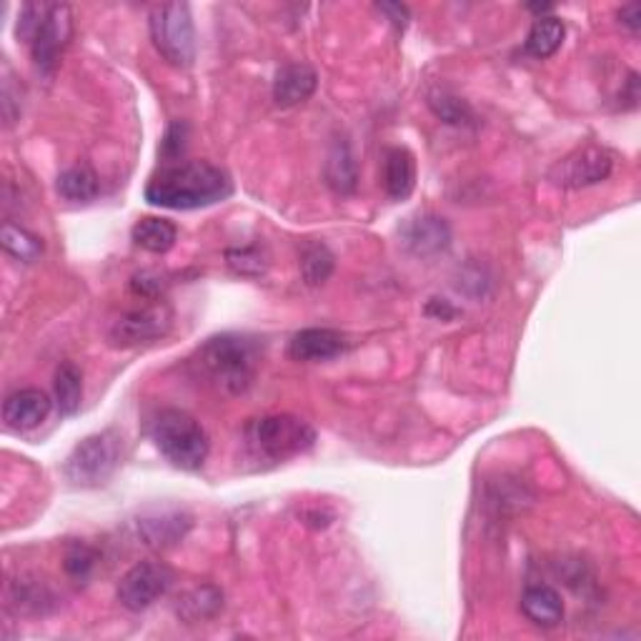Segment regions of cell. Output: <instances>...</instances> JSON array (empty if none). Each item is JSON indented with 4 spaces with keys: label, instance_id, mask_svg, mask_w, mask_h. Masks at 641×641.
Segmentation results:
<instances>
[{
    "label": "cell",
    "instance_id": "obj_31",
    "mask_svg": "<svg viewBox=\"0 0 641 641\" xmlns=\"http://www.w3.org/2000/svg\"><path fill=\"white\" fill-rule=\"evenodd\" d=\"M164 281H161V274L156 270H141L131 278V288L143 299H158L161 291H164Z\"/></svg>",
    "mask_w": 641,
    "mask_h": 641
},
{
    "label": "cell",
    "instance_id": "obj_28",
    "mask_svg": "<svg viewBox=\"0 0 641 641\" xmlns=\"http://www.w3.org/2000/svg\"><path fill=\"white\" fill-rule=\"evenodd\" d=\"M229 266L241 276H261L268 266V258L261 246H243L225 251Z\"/></svg>",
    "mask_w": 641,
    "mask_h": 641
},
{
    "label": "cell",
    "instance_id": "obj_22",
    "mask_svg": "<svg viewBox=\"0 0 641 641\" xmlns=\"http://www.w3.org/2000/svg\"><path fill=\"white\" fill-rule=\"evenodd\" d=\"M56 188H58V194L70 203H88V201H93L98 191H101L96 170L90 166H74V168L63 170V174L58 176Z\"/></svg>",
    "mask_w": 641,
    "mask_h": 641
},
{
    "label": "cell",
    "instance_id": "obj_17",
    "mask_svg": "<svg viewBox=\"0 0 641 641\" xmlns=\"http://www.w3.org/2000/svg\"><path fill=\"white\" fill-rule=\"evenodd\" d=\"M521 611L531 625L541 629H554L564 621V601L554 586H529L521 597Z\"/></svg>",
    "mask_w": 641,
    "mask_h": 641
},
{
    "label": "cell",
    "instance_id": "obj_15",
    "mask_svg": "<svg viewBox=\"0 0 641 641\" xmlns=\"http://www.w3.org/2000/svg\"><path fill=\"white\" fill-rule=\"evenodd\" d=\"M319 76L309 63H286L276 70L274 101L284 108L306 103L316 93Z\"/></svg>",
    "mask_w": 641,
    "mask_h": 641
},
{
    "label": "cell",
    "instance_id": "obj_16",
    "mask_svg": "<svg viewBox=\"0 0 641 641\" xmlns=\"http://www.w3.org/2000/svg\"><path fill=\"white\" fill-rule=\"evenodd\" d=\"M384 188L394 201H406L417 188V158L404 146H394L384 156Z\"/></svg>",
    "mask_w": 641,
    "mask_h": 641
},
{
    "label": "cell",
    "instance_id": "obj_4",
    "mask_svg": "<svg viewBox=\"0 0 641 641\" xmlns=\"http://www.w3.org/2000/svg\"><path fill=\"white\" fill-rule=\"evenodd\" d=\"M316 444V431L309 421L294 413H274L251 421L246 427V446L256 458L278 464L301 456Z\"/></svg>",
    "mask_w": 641,
    "mask_h": 641
},
{
    "label": "cell",
    "instance_id": "obj_8",
    "mask_svg": "<svg viewBox=\"0 0 641 641\" xmlns=\"http://www.w3.org/2000/svg\"><path fill=\"white\" fill-rule=\"evenodd\" d=\"M170 584H174V572L166 564L141 562L123 574L115 597L129 611H143L166 597Z\"/></svg>",
    "mask_w": 641,
    "mask_h": 641
},
{
    "label": "cell",
    "instance_id": "obj_9",
    "mask_svg": "<svg viewBox=\"0 0 641 641\" xmlns=\"http://www.w3.org/2000/svg\"><path fill=\"white\" fill-rule=\"evenodd\" d=\"M170 323H174V311L166 303H148L121 316L111 329V341L113 346L121 349L141 346V343L164 339L170 331Z\"/></svg>",
    "mask_w": 641,
    "mask_h": 641
},
{
    "label": "cell",
    "instance_id": "obj_19",
    "mask_svg": "<svg viewBox=\"0 0 641 641\" xmlns=\"http://www.w3.org/2000/svg\"><path fill=\"white\" fill-rule=\"evenodd\" d=\"M323 174H327V184L336 194L349 196V194L356 191L358 168H356L354 156H351V151H349V143H343V141L333 143Z\"/></svg>",
    "mask_w": 641,
    "mask_h": 641
},
{
    "label": "cell",
    "instance_id": "obj_33",
    "mask_svg": "<svg viewBox=\"0 0 641 641\" xmlns=\"http://www.w3.org/2000/svg\"><path fill=\"white\" fill-rule=\"evenodd\" d=\"M378 11H384L391 15V21L396 29H406V23H409V8L406 5H399V3H384V5H378Z\"/></svg>",
    "mask_w": 641,
    "mask_h": 641
},
{
    "label": "cell",
    "instance_id": "obj_20",
    "mask_svg": "<svg viewBox=\"0 0 641 641\" xmlns=\"http://www.w3.org/2000/svg\"><path fill=\"white\" fill-rule=\"evenodd\" d=\"M566 25L556 15H539L527 35V53L534 58H549L562 48Z\"/></svg>",
    "mask_w": 641,
    "mask_h": 641
},
{
    "label": "cell",
    "instance_id": "obj_25",
    "mask_svg": "<svg viewBox=\"0 0 641 641\" xmlns=\"http://www.w3.org/2000/svg\"><path fill=\"white\" fill-rule=\"evenodd\" d=\"M0 241H3V248L13 258L23 261V264H33L43 254V241L38 236H33L31 231H25L23 225H15L8 221L0 231Z\"/></svg>",
    "mask_w": 641,
    "mask_h": 641
},
{
    "label": "cell",
    "instance_id": "obj_10",
    "mask_svg": "<svg viewBox=\"0 0 641 641\" xmlns=\"http://www.w3.org/2000/svg\"><path fill=\"white\" fill-rule=\"evenodd\" d=\"M614 156L601 146H584L552 168V180L564 188L597 186L611 176Z\"/></svg>",
    "mask_w": 641,
    "mask_h": 641
},
{
    "label": "cell",
    "instance_id": "obj_1",
    "mask_svg": "<svg viewBox=\"0 0 641 641\" xmlns=\"http://www.w3.org/2000/svg\"><path fill=\"white\" fill-rule=\"evenodd\" d=\"M233 194V180L221 166L209 161H178L153 174L146 186V201L158 209L194 211L225 201Z\"/></svg>",
    "mask_w": 641,
    "mask_h": 641
},
{
    "label": "cell",
    "instance_id": "obj_2",
    "mask_svg": "<svg viewBox=\"0 0 641 641\" xmlns=\"http://www.w3.org/2000/svg\"><path fill=\"white\" fill-rule=\"evenodd\" d=\"M261 364V346L256 339L241 333H221L196 351L194 366L221 394L241 396L256 382Z\"/></svg>",
    "mask_w": 641,
    "mask_h": 641
},
{
    "label": "cell",
    "instance_id": "obj_30",
    "mask_svg": "<svg viewBox=\"0 0 641 641\" xmlns=\"http://www.w3.org/2000/svg\"><path fill=\"white\" fill-rule=\"evenodd\" d=\"M186 139H188V125L184 121H174L168 125V131L158 148V156L164 158V166L178 164V158L184 156V151H186Z\"/></svg>",
    "mask_w": 641,
    "mask_h": 641
},
{
    "label": "cell",
    "instance_id": "obj_26",
    "mask_svg": "<svg viewBox=\"0 0 641 641\" xmlns=\"http://www.w3.org/2000/svg\"><path fill=\"white\" fill-rule=\"evenodd\" d=\"M429 106H431V111L449 125H468L474 121L472 106H468L464 98L449 93V90L444 88L429 93Z\"/></svg>",
    "mask_w": 641,
    "mask_h": 641
},
{
    "label": "cell",
    "instance_id": "obj_3",
    "mask_svg": "<svg viewBox=\"0 0 641 641\" xmlns=\"http://www.w3.org/2000/svg\"><path fill=\"white\" fill-rule=\"evenodd\" d=\"M151 439L161 454L184 472H198L211 451L209 433L201 421L180 409H161L151 421Z\"/></svg>",
    "mask_w": 641,
    "mask_h": 641
},
{
    "label": "cell",
    "instance_id": "obj_24",
    "mask_svg": "<svg viewBox=\"0 0 641 641\" xmlns=\"http://www.w3.org/2000/svg\"><path fill=\"white\" fill-rule=\"evenodd\" d=\"M299 268L306 286H321L329 281V276L333 274V254L329 251L327 243L321 241H309L301 248Z\"/></svg>",
    "mask_w": 641,
    "mask_h": 641
},
{
    "label": "cell",
    "instance_id": "obj_14",
    "mask_svg": "<svg viewBox=\"0 0 641 641\" xmlns=\"http://www.w3.org/2000/svg\"><path fill=\"white\" fill-rule=\"evenodd\" d=\"M51 399L41 388H21L3 401V421L11 431H31L48 419Z\"/></svg>",
    "mask_w": 641,
    "mask_h": 641
},
{
    "label": "cell",
    "instance_id": "obj_21",
    "mask_svg": "<svg viewBox=\"0 0 641 641\" xmlns=\"http://www.w3.org/2000/svg\"><path fill=\"white\" fill-rule=\"evenodd\" d=\"M223 607V594L215 586H196L194 592H188L184 599L178 601V617L186 625H198V621H209Z\"/></svg>",
    "mask_w": 641,
    "mask_h": 641
},
{
    "label": "cell",
    "instance_id": "obj_29",
    "mask_svg": "<svg viewBox=\"0 0 641 641\" xmlns=\"http://www.w3.org/2000/svg\"><path fill=\"white\" fill-rule=\"evenodd\" d=\"M98 562V554L96 549H90L84 541H76V544H70L66 549V556H63V566H66V574L74 576V579L86 582L90 572L96 568Z\"/></svg>",
    "mask_w": 641,
    "mask_h": 641
},
{
    "label": "cell",
    "instance_id": "obj_13",
    "mask_svg": "<svg viewBox=\"0 0 641 641\" xmlns=\"http://www.w3.org/2000/svg\"><path fill=\"white\" fill-rule=\"evenodd\" d=\"M191 523V513L184 509H153L139 519V534L148 546L168 549L186 539Z\"/></svg>",
    "mask_w": 641,
    "mask_h": 641
},
{
    "label": "cell",
    "instance_id": "obj_7",
    "mask_svg": "<svg viewBox=\"0 0 641 641\" xmlns=\"http://www.w3.org/2000/svg\"><path fill=\"white\" fill-rule=\"evenodd\" d=\"M70 35H74V13H70V8L60 3L45 8L38 31L33 33L29 43L33 63L41 74L51 76L58 68L60 53L66 51Z\"/></svg>",
    "mask_w": 641,
    "mask_h": 641
},
{
    "label": "cell",
    "instance_id": "obj_12",
    "mask_svg": "<svg viewBox=\"0 0 641 641\" xmlns=\"http://www.w3.org/2000/svg\"><path fill=\"white\" fill-rule=\"evenodd\" d=\"M349 349V336L336 329H303L294 333L288 356L303 364H321L341 356Z\"/></svg>",
    "mask_w": 641,
    "mask_h": 641
},
{
    "label": "cell",
    "instance_id": "obj_27",
    "mask_svg": "<svg viewBox=\"0 0 641 641\" xmlns=\"http://www.w3.org/2000/svg\"><path fill=\"white\" fill-rule=\"evenodd\" d=\"M11 599L15 604V609L23 611V614H43V611H48L45 607H48V604L53 601L51 592L45 589V586L38 584V582L13 584Z\"/></svg>",
    "mask_w": 641,
    "mask_h": 641
},
{
    "label": "cell",
    "instance_id": "obj_32",
    "mask_svg": "<svg viewBox=\"0 0 641 641\" xmlns=\"http://www.w3.org/2000/svg\"><path fill=\"white\" fill-rule=\"evenodd\" d=\"M619 21L625 23L631 33H637V31H639V21H641V5H639V3L621 5V11H619Z\"/></svg>",
    "mask_w": 641,
    "mask_h": 641
},
{
    "label": "cell",
    "instance_id": "obj_5",
    "mask_svg": "<svg viewBox=\"0 0 641 641\" xmlns=\"http://www.w3.org/2000/svg\"><path fill=\"white\" fill-rule=\"evenodd\" d=\"M151 41L176 68H191L196 60V25L186 3L153 5L148 15Z\"/></svg>",
    "mask_w": 641,
    "mask_h": 641
},
{
    "label": "cell",
    "instance_id": "obj_6",
    "mask_svg": "<svg viewBox=\"0 0 641 641\" xmlns=\"http://www.w3.org/2000/svg\"><path fill=\"white\" fill-rule=\"evenodd\" d=\"M123 456V441L115 431H101L80 441V444L70 451L66 464H63V474L74 486L80 489H93V486L106 484L108 478L115 474L121 466Z\"/></svg>",
    "mask_w": 641,
    "mask_h": 641
},
{
    "label": "cell",
    "instance_id": "obj_11",
    "mask_svg": "<svg viewBox=\"0 0 641 641\" xmlns=\"http://www.w3.org/2000/svg\"><path fill=\"white\" fill-rule=\"evenodd\" d=\"M404 248L419 258L444 254L451 246V229L439 215H417L401 229Z\"/></svg>",
    "mask_w": 641,
    "mask_h": 641
},
{
    "label": "cell",
    "instance_id": "obj_18",
    "mask_svg": "<svg viewBox=\"0 0 641 641\" xmlns=\"http://www.w3.org/2000/svg\"><path fill=\"white\" fill-rule=\"evenodd\" d=\"M131 239L135 241V246L146 248L151 254H166V251L176 246L178 229L176 223L161 219V215H146V219L135 221L131 229Z\"/></svg>",
    "mask_w": 641,
    "mask_h": 641
},
{
    "label": "cell",
    "instance_id": "obj_23",
    "mask_svg": "<svg viewBox=\"0 0 641 641\" xmlns=\"http://www.w3.org/2000/svg\"><path fill=\"white\" fill-rule=\"evenodd\" d=\"M53 391H56V406L60 417H74V413H78L80 401H84V376H80L76 364L58 366Z\"/></svg>",
    "mask_w": 641,
    "mask_h": 641
}]
</instances>
